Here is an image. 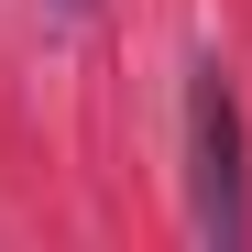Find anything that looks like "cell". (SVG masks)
<instances>
[{
	"mask_svg": "<svg viewBox=\"0 0 252 252\" xmlns=\"http://www.w3.org/2000/svg\"><path fill=\"white\" fill-rule=\"evenodd\" d=\"M88 11H99V0H44V22H55V33H77Z\"/></svg>",
	"mask_w": 252,
	"mask_h": 252,
	"instance_id": "obj_2",
	"label": "cell"
},
{
	"mask_svg": "<svg viewBox=\"0 0 252 252\" xmlns=\"http://www.w3.org/2000/svg\"><path fill=\"white\" fill-rule=\"evenodd\" d=\"M187 220L208 252L252 241V143H241V99H230L220 55L187 66Z\"/></svg>",
	"mask_w": 252,
	"mask_h": 252,
	"instance_id": "obj_1",
	"label": "cell"
}]
</instances>
